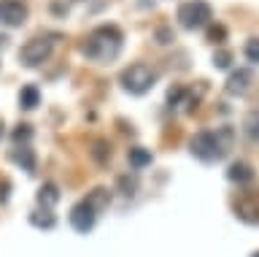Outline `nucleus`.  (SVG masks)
I'll list each match as a JSON object with an SVG mask.
<instances>
[{
    "label": "nucleus",
    "instance_id": "f257e3e1",
    "mask_svg": "<svg viewBox=\"0 0 259 257\" xmlns=\"http://www.w3.org/2000/svg\"><path fill=\"white\" fill-rule=\"evenodd\" d=\"M121 44H124V33L116 25H100L89 33L81 54L92 62H113L121 54Z\"/></svg>",
    "mask_w": 259,
    "mask_h": 257
},
{
    "label": "nucleus",
    "instance_id": "f03ea898",
    "mask_svg": "<svg viewBox=\"0 0 259 257\" xmlns=\"http://www.w3.org/2000/svg\"><path fill=\"white\" fill-rule=\"evenodd\" d=\"M235 138L232 127H219V130H200L194 138L189 141V152L202 163H213L222 160L230 149V143Z\"/></svg>",
    "mask_w": 259,
    "mask_h": 257
},
{
    "label": "nucleus",
    "instance_id": "7ed1b4c3",
    "mask_svg": "<svg viewBox=\"0 0 259 257\" xmlns=\"http://www.w3.org/2000/svg\"><path fill=\"white\" fill-rule=\"evenodd\" d=\"M176 19L184 30H202L213 19V9H210L205 0H186V3L178 6Z\"/></svg>",
    "mask_w": 259,
    "mask_h": 257
},
{
    "label": "nucleus",
    "instance_id": "20e7f679",
    "mask_svg": "<svg viewBox=\"0 0 259 257\" xmlns=\"http://www.w3.org/2000/svg\"><path fill=\"white\" fill-rule=\"evenodd\" d=\"M157 84V70L149 68L146 62H133L130 68L121 70V87L130 95H146Z\"/></svg>",
    "mask_w": 259,
    "mask_h": 257
},
{
    "label": "nucleus",
    "instance_id": "39448f33",
    "mask_svg": "<svg viewBox=\"0 0 259 257\" xmlns=\"http://www.w3.org/2000/svg\"><path fill=\"white\" fill-rule=\"evenodd\" d=\"M52 49H54L52 35H35L19 49V62L24 68H38L52 57Z\"/></svg>",
    "mask_w": 259,
    "mask_h": 257
},
{
    "label": "nucleus",
    "instance_id": "423d86ee",
    "mask_svg": "<svg viewBox=\"0 0 259 257\" xmlns=\"http://www.w3.org/2000/svg\"><path fill=\"white\" fill-rule=\"evenodd\" d=\"M30 17L27 3L22 0H0V25L6 27H22Z\"/></svg>",
    "mask_w": 259,
    "mask_h": 257
},
{
    "label": "nucleus",
    "instance_id": "0eeeda50",
    "mask_svg": "<svg viewBox=\"0 0 259 257\" xmlns=\"http://www.w3.org/2000/svg\"><path fill=\"white\" fill-rule=\"evenodd\" d=\"M235 216L248 225H259V192H240L235 198Z\"/></svg>",
    "mask_w": 259,
    "mask_h": 257
},
{
    "label": "nucleus",
    "instance_id": "6e6552de",
    "mask_svg": "<svg viewBox=\"0 0 259 257\" xmlns=\"http://www.w3.org/2000/svg\"><path fill=\"white\" fill-rule=\"evenodd\" d=\"M95 222H97V211L87 203V200H78V203L70 208V225L76 233H89L95 228Z\"/></svg>",
    "mask_w": 259,
    "mask_h": 257
},
{
    "label": "nucleus",
    "instance_id": "1a4fd4ad",
    "mask_svg": "<svg viewBox=\"0 0 259 257\" xmlns=\"http://www.w3.org/2000/svg\"><path fill=\"white\" fill-rule=\"evenodd\" d=\"M251 84H254L251 68H238L230 74V79H227V92L230 95H246L251 90Z\"/></svg>",
    "mask_w": 259,
    "mask_h": 257
},
{
    "label": "nucleus",
    "instance_id": "9d476101",
    "mask_svg": "<svg viewBox=\"0 0 259 257\" xmlns=\"http://www.w3.org/2000/svg\"><path fill=\"white\" fill-rule=\"evenodd\" d=\"M227 179L235 181V184H251L256 179V173H254V168H251L248 163H232L230 171H227Z\"/></svg>",
    "mask_w": 259,
    "mask_h": 257
},
{
    "label": "nucleus",
    "instance_id": "9b49d317",
    "mask_svg": "<svg viewBox=\"0 0 259 257\" xmlns=\"http://www.w3.org/2000/svg\"><path fill=\"white\" fill-rule=\"evenodd\" d=\"M38 206H44V208H52L54 203H60V187L52 181H46V184H40V190H38Z\"/></svg>",
    "mask_w": 259,
    "mask_h": 257
},
{
    "label": "nucleus",
    "instance_id": "f8f14e48",
    "mask_svg": "<svg viewBox=\"0 0 259 257\" xmlns=\"http://www.w3.org/2000/svg\"><path fill=\"white\" fill-rule=\"evenodd\" d=\"M38 106H40V92H38V87H35V84L22 87V92H19V108L32 111V108H38Z\"/></svg>",
    "mask_w": 259,
    "mask_h": 257
},
{
    "label": "nucleus",
    "instance_id": "ddd939ff",
    "mask_svg": "<svg viewBox=\"0 0 259 257\" xmlns=\"http://www.w3.org/2000/svg\"><path fill=\"white\" fill-rule=\"evenodd\" d=\"M127 160H130V165L135 168V171H143V168H149L151 165V152L149 149H143V146H133L127 152Z\"/></svg>",
    "mask_w": 259,
    "mask_h": 257
},
{
    "label": "nucleus",
    "instance_id": "4468645a",
    "mask_svg": "<svg viewBox=\"0 0 259 257\" xmlns=\"http://www.w3.org/2000/svg\"><path fill=\"white\" fill-rule=\"evenodd\" d=\"M84 200L95 208L97 214H100V211H105V208H108V203H111V192L105 190V187H97V190L89 192V195H87Z\"/></svg>",
    "mask_w": 259,
    "mask_h": 257
},
{
    "label": "nucleus",
    "instance_id": "2eb2a0df",
    "mask_svg": "<svg viewBox=\"0 0 259 257\" xmlns=\"http://www.w3.org/2000/svg\"><path fill=\"white\" fill-rule=\"evenodd\" d=\"M11 157H14L16 163H19V165H22L27 173L35 171V155H32V149H30V146H16Z\"/></svg>",
    "mask_w": 259,
    "mask_h": 257
},
{
    "label": "nucleus",
    "instance_id": "dca6fc26",
    "mask_svg": "<svg viewBox=\"0 0 259 257\" xmlns=\"http://www.w3.org/2000/svg\"><path fill=\"white\" fill-rule=\"evenodd\" d=\"M30 222L35 225V228H40V230H52L54 225H57L54 214L49 211V208H44V211H32V214H30Z\"/></svg>",
    "mask_w": 259,
    "mask_h": 257
},
{
    "label": "nucleus",
    "instance_id": "f3484780",
    "mask_svg": "<svg viewBox=\"0 0 259 257\" xmlns=\"http://www.w3.org/2000/svg\"><path fill=\"white\" fill-rule=\"evenodd\" d=\"M89 155L95 157V163L105 165V163L111 160V146H108V141H95L92 149H89Z\"/></svg>",
    "mask_w": 259,
    "mask_h": 257
},
{
    "label": "nucleus",
    "instance_id": "a211bd4d",
    "mask_svg": "<svg viewBox=\"0 0 259 257\" xmlns=\"http://www.w3.org/2000/svg\"><path fill=\"white\" fill-rule=\"evenodd\" d=\"M243 127H246L248 138L259 143V111H251V114L246 117V125H243Z\"/></svg>",
    "mask_w": 259,
    "mask_h": 257
},
{
    "label": "nucleus",
    "instance_id": "6ab92c4d",
    "mask_svg": "<svg viewBox=\"0 0 259 257\" xmlns=\"http://www.w3.org/2000/svg\"><path fill=\"white\" fill-rule=\"evenodd\" d=\"M243 54L251 65H259V38H248L246 46H243Z\"/></svg>",
    "mask_w": 259,
    "mask_h": 257
},
{
    "label": "nucleus",
    "instance_id": "aec40b11",
    "mask_svg": "<svg viewBox=\"0 0 259 257\" xmlns=\"http://www.w3.org/2000/svg\"><path fill=\"white\" fill-rule=\"evenodd\" d=\"M230 62H232V52H227V49H219L216 54H213V65L216 68H230Z\"/></svg>",
    "mask_w": 259,
    "mask_h": 257
},
{
    "label": "nucleus",
    "instance_id": "412c9836",
    "mask_svg": "<svg viewBox=\"0 0 259 257\" xmlns=\"http://www.w3.org/2000/svg\"><path fill=\"white\" fill-rule=\"evenodd\" d=\"M30 138H32V127H30V125H19V127L14 130V141H16V143H27Z\"/></svg>",
    "mask_w": 259,
    "mask_h": 257
},
{
    "label": "nucleus",
    "instance_id": "4be33fe9",
    "mask_svg": "<svg viewBox=\"0 0 259 257\" xmlns=\"http://www.w3.org/2000/svg\"><path fill=\"white\" fill-rule=\"evenodd\" d=\"M224 35H227V30L222 25H216V27L208 30V41H213V44H224Z\"/></svg>",
    "mask_w": 259,
    "mask_h": 257
},
{
    "label": "nucleus",
    "instance_id": "5701e85b",
    "mask_svg": "<svg viewBox=\"0 0 259 257\" xmlns=\"http://www.w3.org/2000/svg\"><path fill=\"white\" fill-rule=\"evenodd\" d=\"M119 184H121V190H124V195H127V198H130V195H135V190H138L135 179H130V176H121Z\"/></svg>",
    "mask_w": 259,
    "mask_h": 257
},
{
    "label": "nucleus",
    "instance_id": "b1692460",
    "mask_svg": "<svg viewBox=\"0 0 259 257\" xmlns=\"http://www.w3.org/2000/svg\"><path fill=\"white\" fill-rule=\"evenodd\" d=\"M184 98V90L181 87H170V92H167V103H173V106H178V100Z\"/></svg>",
    "mask_w": 259,
    "mask_h": 257
},
{
    "label": "nucleus",
    "instance_id": "393cba45",
    "mask_svg": "<svg viewBox=\"0 0 259 257\" xmlns=\"http://www.w3.org/2000/svg\"><path fill=\"white\" fill-rule=\"evenodd\" d=\"M157 38H159V44H170V41H173V35H170V30H165V27H162V30H157Z\"/></svg>",
    "mask_w": 259,
    "mask_h": 257
},
{
    "label": "nucleus",
    "instance_id": "a878e982",
    "mask_svg": "<svg viewBox=\"0 0 259 257\" xmlns=\"http://www.w3.org/2000/svg\"><path fill=\"white\" fill-rule=\"evenodd\" d=\"M0 135H3V122H0Z\"/></svg>",
    "mask_w": 259,
    "mask_h": 257
},
{
    "label": "nucleus",
    "instance_id": "bb28decb",
    "mask_svg": "<svg viewBox=\"0 0 259 257\" xmlns=\"http://www.w3.org/2000/svg\"><path fill=\"white\" fill-rule=\"evenodd\" d=\"M251 257H259V252H254V254H251Z\"/></svg>",
    "mask_w": 259,
    "mask_h": 257
}]
</instances>
